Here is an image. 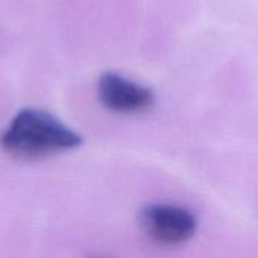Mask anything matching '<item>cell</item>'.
Instances as JSON below:
<instances>
[{"instance_id":"cell-1","label":"cell","mask_w":258,"mask_h":258,"mask_svg":"<svg viewBox=\"0 0 258 258\" xmlns=\"http://www.w3.org/2000/svg\"><path fill=\"white\" fill-rule=\"evenodd\" d=\"M82 138L51 113L41 109H23L0 136L2 148L17 159H42L73 150Z\"/></svg>"},{"instance_id":"cell-2","label":"cell","mask_w":258,"mask_h":258,"mask_svg":"<svg viewBox=\"0 0 258 258\" xmlns=\"http://www.w3.org/2000/svg\"><path fill=\"white\" fill-rule=\"evenodd\" d=\"M141 224L145 234L162 245H177L189 240L197 230V219L181 207L156 204L142 212Z\"/></svg>"},{"instance_id":"cell-3","label":"cell","mask_w":258,"mask_h":258,"mask_svg":"<svg viewBox=\"0 0 258 258\" xmlns=\"http://www.w3.org/2000/svg\"><path fill=\"white\" fill-rule=\"evenodd\" d=\"M98 97L106 107L121 113L144 112L154 101L148 88L115 73H106L100 77Z\"/></svg>"}]
</instances>
